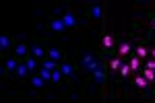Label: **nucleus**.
<instances>
[{"label":"nucleus","instance_id":"423d86ee","mask_svg":"<svg viewBox=\"0 0 155 103\" xmlns=\"http://www.w3.org/2000/svg\"><path fill=\"white\" fill-rule=\"evenodd\" d=\"M143 76H145L147 80H153V79H155V70H151V68H145Z\"/></svg>","mask_w":155,"mask_h":103},{"label":"nucleus","instance_id":"1a4fd4ad","mask_svg":"<svg viewBox=\"0 0 155 103\" xmlns=\"http://www.w3.org/2000/svg\"><path fill=\"white\" fill-rule=\"evenodd\" d=\"M50 58H52V60H58V58H60V52H56V50H50Z\"/></svg>","mask_w":155,"mask_h":103},{"label":"nucleus","instance_id":"6e6552de","mask_svg":"<svg viewBox=\"0 0 155 103\" xmlns=\"http://www.w3.org/2000/svg\"><path fill=\"white\" fill-rule=\"evenodd\" d=\"M120 72H122V76H128L132 70H130V66H128V64H122V66H120Z\"/></svg>","mask_w":155,"mask_h":103},{"label":"nucleus","instance_id":"20e7f679","mask_svg":"<svg viewBox=\"0 0 155 103\" xmlns=\"http://www.w3.org/2000/svg\"><path fill=\"white\" fill-rule=\"evenodd\" d=\"M147 54H149V50L143 46H139L137 47V58H147Z\"/></svg>","mask_w":155,"mask_h":103},{"label":"nucleus","instance_id":"9b49d317","mask_svg":"<svg viewBox=\"0 0 155 103\" xmlns=\"http://www.w3.org/2000/svg\"><path fill=\"white\" fill-rule=\"evenodd\" d=\"M147 68L155 70V58H153V60H147Z\"/></svg>","mask_w":155,"mask_h":103},{"label":"nucleus","instance_id":"39448f33","mask_svg":"<svg viewBox=\"0 0 155 103\" xmlns=\"http://www.w3.org/2000/svg\"><path fill=\"white\" fill-rule=\"evenodd\" d=\"M120 66H122V62H120V58H114V60L110 62V68H112V70H120Z\"/></svg>","mask_w":155,"mask_h":103},{"label":"nucleus","instance_id":"9d476101","mask_svg":"<svg viewBox=\"0 0 155 103\" xmlns=\"http://www.w3.org/2000/svg\"><path fill=\"white\" fill-rule=\"evenodd\" d=\"M25 52H27V47H25V46H19V47H17V54H19V56H23Z\"/></svg>","mask_w":155,"mask_h":103},{"label":"nucleus","instance_id":"dca6fc26","mask_svg":"<svg viewBox=\"0 0 155 103\" xmlns=\"http://www.w3.org/2000/svg\"><path fill=\"white\" fill-rule=\"evenodd\" d=\"M153 27H155V21H153Z\"/></svg>","mask_w":155,"mask_h":103},{"label":"nucleus","instance_id":"0eeeda50","mask_svg":"<svg viewBox=\"0 0 155 103\" xmlns=\"http://www.w3.org/2000/svg\"><path fill=\"white\" fill-rule=\"evenodd\" d=\"M139 60H141V58H132L130 62H128V66H130V70H139Z\"/></svg>","mask_w":155,"mask_h":103},{"label":"nucleus","instance_id":"7ed1b4c3","mask_svg":"<svg viewBox=\"0 0 155 103\" xmlns=\"http://www.w3.org/2000/svg\"><path fill=\"white\" fill-rule=\"evenodd\" d=\"M126 54H130V43L128 41L120 43V56H126Z\"/></svg>","mask_w":155,"mask_h":103},{"label":"nucleus","instance_id":"f8f14e48","mask_svg":"<svg viewBox=\"0 0 155 103\" xmlns=\"http://www.w3.org/2000/svg\"><path fill=\"white\" fill-rule=\"evenodd\" d=\"M33 54H35V56L39 58V56H41V54H44V50H41V47H35V50H33Z\"/></svg>","mask_w":155,"mask_h":103},{"label":"nucleus","instance_id":"ddd939ff","mask_svg":"<svg viewBox=\"0 0 155 103\" xmlns=\"http://www.w3.org/2000/svg\"><path fill=\"white\" fill-rule=\"evenodd\" d=\"M0 43H2V47H6V46H8V39H6V37H2V39H0Z\"/></svg>","mask_w":155,"mask_h":103},{"label":"nucleus","instance_id":"4468645a","mask_svg":"<svg viewBox=\"0 0 155 103\" xmlns=\"http://www.w3.org/2000/svg\"><path fill=\"white\" fill-rule=\"evenodd\" d=\"M17 72H19V74H21V76H23L25 72H27V68H23V66H19V70H17Z\"/></svg>","mask_w":155,"mask_h":103},{"label":"nucleus","instance_id":"2eb2a0df","mask_svg":"<svg viewBox=\"0 0 155 103\" xmlns=\"http://www.w3.org/2000/svg\"><path fill=\"white\" fill-rule=\"evenodd\" d=\"M151 54H153V58H155V50H151Z\"/></svg>","mask_w":155,"mask_h":103},{"label":"nucleus","instance_id":"f257e3e1","mask_svg":"<svg viewBox=\"0 0 155 103\" xmlns=\"http://www.w3.org/2000/svg\"><path fill=\"white\" fill-rule=\"evenodd\" d=\"M101 46L106 47V50H107V47H112V46H114V37H112V35H104V37H101Z\"/></svg>","mask_w":155,"mask_h":103},{"label":"nucleus","instance_id":"f03ea898","mask_svg":"<svg viewBox=\"0 0 155 103\" xmlns=\"http://www.w3.org/2000/svg\"><path fill=\"white\" fill-rule=\"evenodd\" d=\"M147 82H149V80L145 79V76H137V79H134V85H137L139 89H145V87H147Z\"/></svg>","mask_w":155,"mask_h":103}]
</instances>
